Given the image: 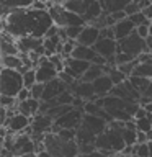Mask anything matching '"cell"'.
<instances>
[{
    "mask_svg": "<svg viewBox=\"0 0 152 157\" xmlns=\"http://www.w3.org/2000/svg\"><path fill=\"white\" fill-rule=\"evenodd\" d=\"M111 157H118V154H116V155H111Z\"/></svg>",
    "mask_w": 152,
    "mask_h": 157,
    "instance_id": "8d00e7d4",
    "label": "cell"
},
{
    "mask_svg": "<svg viewBox=\"0 0 152 157\" xmlns=\"http://www.w3.org/2000/svg\"><path fill=\"white\" fill-rule=\"evenodd\" d=\"M26 154H36V142L29 132H21L15 136V144H13V155H26Z\"/></svg>",
    "mask_w": 152,
    "mask_h": 157,
    "instance_id": "277c9868",
    "label": "cell"
},
{
    "mask_svg": "<svg viewBox=\"0 0 152 157\" xmlns=\"http://www.w3.org/2000/svg\"><path fill=\"white\" fill-rule=\"evenodd\" d=\"M57 77H59L57 69L52 66V62L49 61L48 57H43L41 62H39L38 67H36V78H38V83H43V85H46V83L56 80Z\"/></svg>",
    "mask_w": 152,
    "mask_h": 157,
    "instance_id": "8992f818",
    "label": "cell"
},
{
    "mask_svg": "<svg viewBox=\"0 0 152 157\" xmlns=\"http://www.w3.org/2000/svg\"><path fill=\"white\" fill-rule=\"evenodd\" d=\"M29 92H31V98L43 101V95H44V85H43V83H36V85H34Z\"/></svg>",
    "mask_w": 152,
    "mask_h": 157,
    "instance_id": "83f0119b",
    "label": "cell"
},
{
    "mask_svg": "<svg viewBox=\"0 0 152 157\" xmlns=\"http://www.w3.org/2000/svg\"><path fill=\"white\" fill-rule=\"evenodd\" d=\"M31 121H33L31 118L25 116L21 113H15V115L8 116V121L3 128L10 132V134L17 136V134H21L25 129H28V128L31 126Z\"/></svg>",
    "mask_w": 152,
    "mask_h": 157,
    "instance_id": "52a82bcc",
    "label": "cell"
},
{
    "mask_svg": "<svg viewBox=\"0 0 152 157\" xmlns=\"http://www.w3.org/2000/svg\"><path fill=\"white\" fill-rule=\"evenodd\" d=\"M39 108H41V101L34 100V98H29V100L23 101V103H18V113H21V115L31 118V120L34 116H38Z\"/></svg>",
    "mask_w": 152,
    "mask_h": 157,
    "instance_id": "2e32d148",
    "label": "cell"
},
{
    "mask_svg": "<svg viewBox=\"0 0 152 157\" xmlns=\"http://www.w3.org/2000/svg\"><path fill=\"white\" fill-rule=\"evenodd\" d=\"M129 2L131 0H105V2H101V7L106 15H113L118 12H124V8L129 5Z\"/></svg>",
    "mask_w": 152,
    "mask_h": 157,
    "instance_id": "ac0fdd59",
    "label": "cell"
},
{
    "mask_svg": "<svg viewBox=\"0 0 152 157\" xmlns=\"http://www.w3.org/2000/svg\"><path fill=\"white\" fill-rule=\"evenodd\" d=\"M142 13L146 15V18L149 20V21H152V5H149V7H146L144 10H142Z\"/></svg>",
    "mask_w": 152,
    "mask_h": 157,
    "instance_id": "f546056e",
    "label": "cell"
},
{
    "mask_svg": "<svg viewBox=\"0 0 152 157\" xmlns=\"http://www.w3.org/2000/svg\"><path fill=\"white\" fill-rule=\"evenodd\" d=\"M129 82H131V85L141 93V95H144V93L147 92V88H149V85H150L152 80H149V78H142V77H136V75H131V77H129Z\"/></svg>",
    "mask_w": 152,
    "mask_h": 157,
    "instance_id": "44dd1931",
    "label": "cell"
},
{
    "mask_svg": "<svg viewBox=\"0 0 152 157\" xmlns=\"http://www.w3.org/2000/svg\"><path fill=\"white\" fill-rule=\"evenodd\" d=\"M129 20L132 21V25H134L136 28H139L142 26V25H146V23H149V20L146 18V15L144 13H136V15H132V17H129Z\"/></svg>",
    "mask_w": 152,
    "mask_h": 157,
    "instance_id": "4316f807",
    "label": "cell"
},
{
    "mask_svg": "<svg viewBox=\"0 0 152 157\" xmlns=\"http://www.w3.org/2000/svg\"><path fill=\"white\" fill-rule=\"evenodd\" d=\"M146 44H147V49H149V52L152 51V36H149L146 39Z\"/></svg>",
    "mask_w": 152,
    "mask_h": 157,
    "instance_id": "1f68e13d",
    "label": "cell"
},
{
    "mask_svg": "<svg viewBox=\"0 0 152 157\" xmlns=\"http://www.w3.org/2000/svg\"><path fill=\"white\" fill-rule=\"evenodd\" d=\"M132 75L142 77V78H149L152 80V62H144V64H137Z\"/></svg>",
    "mask_w": 152,
    "mask_h": 157,
    "instance_id": "7402d4cb",
    "label": "cell"
},
{
    "mask_svg": "<svg viewBox=\"0 0 152 157\" xmlns=\"http://www.w3.org/2000/svg\"><path fill=\"white\" fill-rule=\"evenodd\" d=\"M101 75H105V69L103 66H97V64H92V67L85 72V75L80 78V82H85V83H93L97 78H100Z\"/></svg>",
    "mask_w": 152,
    "mask_h": 157,
    "instance_id": "d6986e66",
    "label": "cell"
},
{
    "mask_svg": "<svg viewBox=\"0 0 152 157\" xmlns=\"http://www.w3.org/2000/svg\"><path fill=\"white\" fill-rule=\"evenodd\" d=\"M17 44H18L20 54H31V52H36L41 48H44V38L39 39V38L28 36V38L17 39Z\"/></svg>",
    "mask_w": 152,
    "mask_h": 157,
    "instance_id": "8fae6325",
    "label": "cell"
},
{
    "mask_svg": "<svg viewBox=\"0 0 152 157\" xmlns=\"http://www.w3.org/2000/svg\"><path fill=\"white\" fill-rule=\"evenodd\" d=\"M90 3H92V0H69V2H62V5H64V8H66V10H69V12H72V13L80 15L82 18H83V15L87 13Z\"/></svg>",
    "mask_w": 152,
    "mask_h": 157,
    "instance_id": "e0dca14e",
    "label": "cell"
},
{
    "mask_svg": "<svg viewBox=\"0 0 152 157\" xmlns=\"http://www.w3.org/2000/svg\"><path fill=\"white\" fill-rule=\"evenodd\" d=\"M2 64L5 69H12V71H21L25 67L23 64V59L20 56H7V57H2Z\"/></svg>",
    "mask_w": 152,
    "mask_h": 157,
    "instance_id": "ffe728a7",
    "label": "cell"
},
{
    "mask_svg": "<svg viewBox=\"0 0 152 157\" xmlns=\"http://www.w3.org/2000/svg\"><path fill=\"white\" fill-rule=\"evenodd\" d=\"M20 157H38V154H26V155H20Z\"/></svg>",
    "mask_w": 152,
    "mask_h": 157,
    "instance_id": "836d02e7",
    "label": "cell"
},
{
    "mask_svg": "<svg viewBox=\"0 0 152 157\" xmlns=\"http://www.w3.org/2000/svg\"><path fill=\"white\" fill-rule=\"evenodd\" d=\"M103 108L98 105L97 101H87L85 105H83V111H85V115H92V116H98L101 113Z\"/></svg>",
    "mask_w": 152,
    "mask_h": 157,
    "instance_id": "d4e9b609",
    "label": "cell"
},
{
    "mask_svg": "<svg viewBox=\"0 0 152 157\" xmlns=\"http://www.w3.org/2000/svg\"><path fill=\"white\" fill-rule=\"evenodd\" d=\"M29 98H31V92H29L28 88H23V90L18 93V97H17V101H18V103H23V101L29 100Z\"/></svg>",
    "mask_w": 152,
    "mask_h": 157,
    "instance_id": "f1b7e54d",
    "label": "cell"
},
{
    "mask_svg": "<svg viewBox=\"0 0 152 157\" xmlns=\"http://www.w3.org/2000/svg\"><path fill=\"white\" fill-rule=\"evenodd\" d=\"M2 33H7L15 39L21 38H46L48 31L54 26V21L48 10L39 12L33 10L31 3L15 7L10 10V13L2 18Z\"/></svg>",
    "mask_w": 152,
    "mask_h": 157,
    "instance_id": "6da1fadb",
    "label": "cell"
},
{
    "mask_svg": "<svg viewBox=\"0 0 152 157\" xmlns=\"http://www.w3.org/2000/svg\"><path fill=\"white\" fill-rule=\"evenodd\" d=\"M0 48H2V57L7 56H20L17 39L10 36L7 33H2V41H0Z\"/></svg>",
    "mask_w": 152,
    "mask_h": 157,
    "instance_id": "9a60e30c",
    "label": "cell"
},
{
    "mask_svg": "<svg viewBox=\"0 0 152 157\" xmlns=\"http://www.w3.org/2000/svg\"><path fill=\"white\" fill-rule=\"evenodd\" d=\"M124 12H126V15H127V18L132 17V15H136V13H141V12H142L141 0H131L129 5L124 8Z\"/></svg>",
    "mask_w": 152,
    "mask_h": 157,
    "instance_id": "484cf974",
    "label": "cell"
},
{
    "mask_svg": "<svg viewBox=\"0 0 152 157\" xmlns=\"http://www.w3.org/2000/svg\"><path fill=\"white\" fill-rule=\"evenodd\" d=\"M136 123V129L139 132H146V134H149L152 131V124H150V120H149V115L146 118H141V120H134Z\"/></svg>",
    "mask_w": 152,
    "mask_h": 157,
    "instance_id": "cb8c5ba5",
    "label": "cell"
},
{
    "mask_svg": "<svg viewBox=\"0 0 152 157\" xmlns=\"http://www.w3.org/2000/svg\"><path fill=\"white\" fill-rule=\"evenodd\" d=\"M67 90H69V87L57 77L56 80H52V82H49V83L44 85L43 101H54V100H57V98L61 97L64 92H67Z\"/></svg>",
    "mask_w": 152,
    "mask_h": 157,
    "instance_id": "9c48e42d",
    "label": "cell"
},
{
    "mask_svg": "<svg viewBox=\"0 0 152 157\" xmlns=\"http://www.w3.org/2000/svg\"><path fill=\"white\" fill-rule=\"evenodd\" d=\"M113 29H115V39L116 41H123V39L129 38L132 33L136 31V26L132 25V21L129 18L123 20V21L116 23L115 26H113Z\"/></svg>",
    "mask_w": 152,
    "mask_h": 157,
    "instance_id": "5bb4252c",
    "label": "cell"
},
{
    "mask_svg": "<svg viewBox=\"0 0 152 157\" xmlns=\"http://www.w3.org/2000/svg\"><path fill=\"white\" fill-rule=\"evenodd\" d=\"M150 57H152V51H150Z\"/></svg>",
    "mask_w": 152,
    "mask_h": 157,
    "instance_id": "74e56055",
    "label": "cell"
},
{
    "mask_svg": "<svg viewBox=\"0 0 152 157\" xmlns=\"http://www.w3.org/2000/svg\"><path fill=\"white\" fill-rule=\"evenodd\" d=\"M82 128H85L87 131L93 132L97 137L103 134L106 129H108V123L103 120V118H98V116H92V115H83V121H82Z\"/></svg>",
    "mask_w": 152,
    "mask_h": 157,
    "instance_id": "30bf717a",
    "label": "cell"
},
{
    "mask_svg": "<svg viewBox=\"0 0 152 157\" xmlns=\"http://www.w3.org/2000/svg\"><path fill=\"white\" fill-rule=\"evenodd\" d=\"M38 157H54V155H51L49 152H46V151H43L41 154H38Z\"/></svg>",
    "mask_w": 152,
    "mask_h": 157,
    "instance_id": "d6a6232c",
    "label": "cell"
},
{
    "mask_svg": "<svg viewBox=\"0 0 152 157\" xmlns=\"http://www.w3.org/2000/svg\"><path fill=\"white\" fill-rule=\"evenodd\" d=\"M82 121H83V113L77 108H74L67 115L54 121V128H57V129H78Z\"/></svg>",
    "mask_w": 152,
    "mask_h": 157,
    "instance_id": "5b68a950",
    "label": "cell"
},
{
    "mask_svg": "<svg viewBox=\"0 0 152 157\" xmlns=\"http://www.w3.org/2000/svg\"><path fill=\"white\" fill-rule=\"evenodd\" d=\"M93 88H95V95L97 98H106L110 97L111 90L115 88V83L113 80L110 78V75H101L100 78H97L95 82H93Z\"/></svg>",
    "mask_w": 152,
    "mask_h": 157,
    "instance_id": "4fadbf2b",
    "label": "cell"
},
{
    "mask_svg": "<svg viewBox=\"0 0 152 157\" xmlns=\"http://www.w3.org/2000/svg\"><path fill=\"white\" fill-rule=\"evenodd\" d=\"M118 52L126 54V56H129L132 61H136V59L139 56H142L144 52H149V49H147L146 39H142L139 34L134 31L129 38L123 39V41H118Z\"/></svg>",
    "mask_w": 152,
    "mask_h": 157,
    "instance_id": "3957f363",
    "label": "cell"
},
{
    "mask_svg": "<svg viewBox=\"0 0 152 157\" xmlns=\"http://www.w3.org/2000/svg\"><path fill=\"white\" fill-rule=\"evenodd\" d=\"M23 82H25V88L31 90V88L38 83V78H36V69H29L28 72L23 74Z\"/></svg>",
    "mask_w": 152,
    "mask_h": 157,
    "instance_id": "603a6c76",
    "label": "cell"
},
{
    "mask_svg": "<svg viewBox=\"0 0 152 157\" xmlns=\"http://www.w3.org/2000/svg\"><path fill=\"white\" fill-rule=\"evenodd\" d=\"M78 157H106V155L97 151V152H93V154H90V155H78Z\"/></svg>",
    "mask_w": 152,
    "mask_h": 157,
    "instance_id": "4dcf8cb0",
    "label": "cell"
},
{
    "mask_svg": "<svg viewBox=\"0 0 152 157\" xmlns=\"http://www.w3.org/2000/svg\"><path fill=\"white\" fill-rule=\"evenodd\" d=\"M149 152H150V157H152V142H149Z\"/></svg>",
    "mask_w": 152,
    "mask_h": 157,
    "instance_id": "e575fe53",
    "label": "cell"
},
{
    "mask_svg": "<svg viewBox=\"0 0 152 157\" xmlns=\"http://www.w3.org/2000/svg\"><path fill=\"white\" fill-rule=\"evenodd\" d=\"M23 88H25L23 74L18 71L2 67V71H0V95L17 98Z\"/></svg>",
    "mask_w": 152,
    "mask_h": 157,
    "instance_id": "7a4b0ae2",
    "label": "cell"
},
{
    "mask_svg": "<svg viewBox=\"0 0 152 157\" xmlns=\"http://www.w3.org/2000/svg\"><path fill=\"white\" fill-rule=\"evenodd\" d=\"M75 98H80L83 101H95L97 100V95H95V88H93V83H85V82H80L77 80L74 85L69 88Z\"/></svg>",
    "mask_w": 152,
    "mask_h": 157,
    "instance_id": "ba28073f",
    "label": "cell"
},
{
    "mask_svg": "<svg viewBox=\"0 0 152 157\" xmlns=\"http://www.w3.org/2000/svg\"><path fill=\"white\" fill-rule=\"evenodd\" d=\"M98 39H100V29L92 26V25H87V26L83 28V31L80 33V36H78L77 44L87 46V48H93Z\"/></svg>",
    "mask_w": 152,
    "mask_h": 157,
    "instance_id": "7c38bea8",
    "label": "cell"
},
{
    "mask_svg": "<svg viewBox=\"0 0 152 157\" xmlns=\"http://www.w3.org/2000/svg\"><path fill=\"white\" fill-rule=\"evenodd\" d=\"M149 120H150V124H152V113H149Z\"/></svg>",
    "mask_w": 152,
    "mask_h": 157,
    "instance_id": "d590c367",
    "label": "cell"
}]
</instances>
